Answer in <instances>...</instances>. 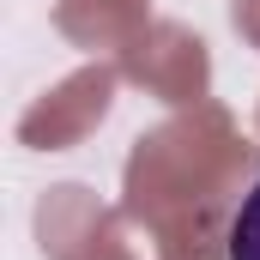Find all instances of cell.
<instances>
[{
    "instance_id": "6da1fadb",
    "label": "cell",
    "mask_w": 260,
    "mask_h": 260,
    "mask_svg": "<svg viewBox=\"0 0 260 260\" xmlns=\"http://www.w3.org/2000/svg\"><path fill=\"white\" fill-rule=\"evenodd\" d=\"M230 260H260V182L242 194L236 224H230Z\"/></svg>"
}]
</instances>
